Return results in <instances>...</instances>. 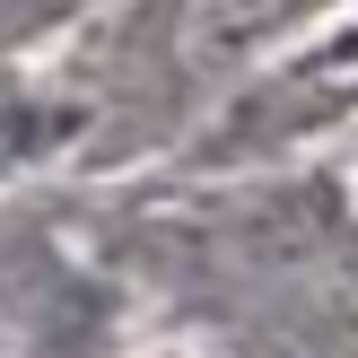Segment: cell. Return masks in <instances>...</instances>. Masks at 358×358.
<instances>
[{
    "mask_svg": "<svg viewBox=\"0 0 358 358\" xmlns=\"http://www.w3.org/2000/svg\"><path fill=\"white\" fill-rule=\"evenodd\" d=\"M315 9H332V0H184L166 52L184 79H219V70L254 62L262 44H280L289 27H306Z\"/></svg>",
    "mask_w": 358,
    "mask_h": 358,
    "instance_id": "cell-1",
    "label": "cell"
},
{
    "mask_svg": "<svg viewBox=\"0 0 358 358\" xmlns=\"http://www.w3.org/2000/svg\"><path fill=\"white\" fill-rule=\"evenodd\" d=\"M70 131H79V114H70V105H0V175L52 157Z\"/></svg>",
    "mask_w": 358,
    "mask_h": 358,
    "instance_id": "cell-2",
    "label": "cell"
}]
</instances>
